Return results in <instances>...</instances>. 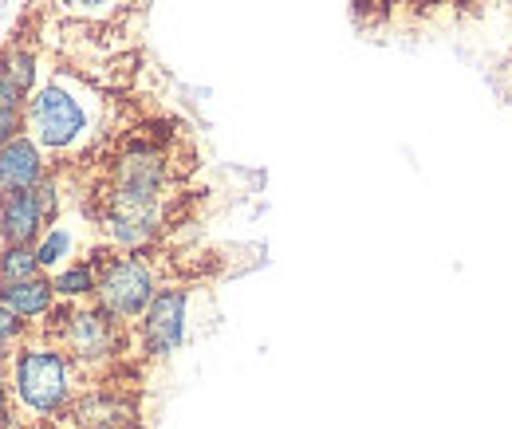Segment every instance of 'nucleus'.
Wrapping results in <instances>:
<instances>
[{
  "label": "nucleus",
  "mask_w": 512,
  "mask_h": 429,
  "mask_svg": "<svg viewBox=\"0 0 512 429\" xmlns=\"http://www.w3.org/2000/svg\"><path fill=\"white\" fill-rule=\"evenodd\" d=\"M44 229H48V217H44L36 189L0 193V241L4 245H36Z\"/></svg>",
  "instance_id": "0eeeda50"
},
{
  "label": "nucleus",
  "mask_w": 512,
  "mask_h": 429,
  "mask_svg": "<svg viewBox=\"0 0 512 429\" xmlns=\"http://www.w3.org/2000/svg\"><path fill=\"white\" fill-rule=\"evenodd\" d=\"M190 335V288L186 284H162V292L150 300L142 319L134 323V351L142 359H170L182 351Z\"/></svg>",
  "instance_id": "39448f33"
},
{
  "label": "nucleus",
  "mask_w": 512,
  "mask_h": 429,
  "mask_svg": "<svg viewBox=\"0 0 512 429\" xmlns=\"http://www.w3.org/2000/svg\"><path fill=\"white\" fill-rule=\"evenodd\" d=\"M107 119V99L71 67H56L24 103V130L48 150V158H75L87 150Z\"/></svg>",
  "instance_id": "f257e3e1"
},
{
  "label": "nucleus",
  "mask_w": 512,
  "mask_h": 429,
  "mask_svg": "<svg viewBox=\"0 0 512 429\" xmlns=\"http://www.w3.org/2000/svg\"><path fill=\"white\" fill-rule=\"evenodd\" d=\"M71 12H79V16H107V12H115L123 0H64Z\"/></svg>",
  "instance_id": "dca6fc26"
},
{
  "label": "nucleus",
  "mask_w": 512,
  "mask_h": 429,
  "mask_svg": "<svg viewBox=\"0 0 512 429\" xmlns=\"http://www.w3.org/2000/svg\"><path fill=\"white\" fill-rule=\"evenodd\" d=\"M71 426H99V429H138V410L134 402L115 394V390H91V394H79L71 406Z\"/></svg>",
  "instance_id": "1a4fd4ad"
},
{
  "label": "nucleus",
  "mask_w": 512,
  "mask_h": 429,
  "mask_svg": "<svg viewBox=\"0 0 512 429\" xmlns=\"http://www.w3.org/2000/svg\"><path fill=\"white\" fill-rule=\"evenodd\" d=\"M40 256L36 245H4L0 248V280H32L40 276Z\"/></svg>",
  "instance_id": "4468645a"
},
{
  "label": "nucleus",
  "mask_w": 512,
  "mask_h": 429,
  "mask_svg": "<svg viewBox=\"0 0 512 429\" xmlns=\"http://www.w3.org/2000/svg\"><path fill=\"white\" fill-rule=\"evenodd\" d=\"M36 256H40V268H44L48 276H56L60 268L75 264V260H71V256H75V233H71V225L52 221V225L44 229V237L36 241Z\"/></svg>",
  "instance_id": "9b49d317"
},
{
  "label": "nucleus",
  "mask_w": 512,
  "mask_h": 429,
  "mask_svg": "<svg viewBox=\"0 0 512 429\" xmlns=\"http://www.w3.org/2000/svg\"><path fill=\"white\" fill-rule=\"evenodd\" d=\"M52 284H56L60 300H95L99 268H95V260L87 256V260H79V264H67V268H60V272L52 276Z\"/></svg>",
  "instance_id": "f8f14e48"
},
{
  "label": "nucleus",
  "mask_w": 512,
  "mask_h": 429,
  "mask_svg": "<svg viewBox=\"0 0 512 429\" xmlns=\"http://www.w3.org/2000/svg\"><path fill=\"white\" fill-rule=\"evenodd\" d=\"M127 331L130 327H123L99 300H60L36 335L52 339L83 370H99L127 351Z\"/></svg>",
  "instance_id": "7ed1b4c3"
},
{
  "label": "nucleus",
  "mask_w": 512,
  "mask_h": 429,
  "mask_svg": "<svg viewBox=\"0 0 512 429\" xmlns=\"http://www.w3.org/2000/svg\"><path fill=\"white\" fill-rule=\"evenodd\" d=\"M0 304L8 311H16L20 319H28L36 331L48 323V315L60 304V292L52 284L48 272L32 276V280H0Z\"/></svg>",
  "instance_id": "6e6552de"
},
{
  "label": "nucleus",
  "mask_w": 512,
  "mask_h": 429,
  "mask_svg": "<svg viewBox=\"0 0 512 429\" xmlns=\"http://www.w3.org/2000/svg\"><path fill=\"white\" fill-rule=\"evenodd\" d=\"M4 370H8V386H12V410L24 422H52V418L67 414V406L79 398L83 367L71 363L44 335L24 339Z\"/></svg>",
  "instance_id": "f03ea898"
},
{
  "label": "nucleus",
  "mask_w": 512,
  "mask_h": 429,
  "mask_svg": "<svg viewBox=\"0 0 512 429\" xmlns=\"http://www.w3.org/2000/svg\"><path fill=\"white\" fill-rule=\"evenodd\" d=\"M0 71L24 91V95H32L36 87H40V52L32 48V44H24V40H12L4 52H0Z\"/></svg>",
  "instance_id": "9d476101"
},
{
  "label": "nucleus",
  "mask_w": 512,
  "mask_h": 429,
  "mask_svg": "<svg viewBox=\"0 0 512 429\" xmlns=\"http://www.w3.org/2000/svg\"><path fill=\"white\" fill-rule=\"evenodd\" d=\"M497 4H505V8H512V0H497Z\"/></svg>",
  "instance_id": "a211bd4d"
},
{
  "label": "nucleus",
  "mask_w": 512,
  "mask_h": 429,
  "mask_svg": "<svg viewBox=\"0 0 512 429\" xmlns=\"http://www.w3.org/2000/svg\"><path fill=\"white\" fill-rule=\"evenodd\" d=\"M36 335V327L28 323V319H20L16 311H8V307L0 304V339H8V343H24V339H32Z\"/></svg>",
  "instance_id": "2eb2a0df"
},
{
  "label": "nucleus",
  "mask_w": 512,
  "mask_h": 429,
  "mask_svg": "<svg viewBox=\"0 0 512 429\" xmlns=\"http://www.w3.org/2000/svg\"><path fill=\"white\" fill-rule=\"evenodd\" d=\"M375 4H390V0H375Z\"/></svg>",
  "instance_id": "6ab92c4d"
},
{
  "label": "nucleus",
  "mask_w": 512,
  "mask_h": 429,
  "mask_svg": "<svg viewBox=\"0 0 512 429\" xmlns=\"http://www.w3.org/2000/svg\"><path fill=\"white\" fill-rule=\"evenodd\" d=\"M24 103H28V95L0 71V142L24 130Z\"/></svg>",
  "instance_id": "ddd939ff"
},
{
  "label": "nucleus",
  "mask_w": 512,
  "mask_h": 429,
  "mask_svg": "<svg viewBox=\"0 0 512 429\" xmlns=\"http://www.w3.org/2000/svg\"><path fill=\"white\" fill-rule=\"evenodd\" d=\"M48 178H52V158L28 130H20V134L0 142V193L36 189Z\"/></svg>",
  "instance_id": "423d86ee"
},
{
  "label": "nucleus",
  "mask_w": 512,
  "mask_h": 429,
  "mask_svg": "<svg viewBox=\"0 0 512 429\" xmlns=\"http://www.w3.org/2000/svg\"><path fill=\"white\" fill-rule=\"evenodd\" d=\"M67 429H99V426H67Z\"/></svg>",
  "instance_id": "f3484780"
},
{
  "label": "nucleus",
  "mask_w": 512,
  "mask_h": 429,
  "mask_svg": "<svg viewBox=\"0 0 512 429\" xmlns=\"http://www.w3.org/2000/svg\"><path fill=\"white\" fill-rule=\"evenodd\" d=\"M95 268H99V284H95V300L107 307L123 327H134L142 319V311L150 300L162 292V272L154 264V256L146 248H95L91 252Z\"/></svg>",
  "instance_id": "20e7f679"
}]
</instances>
